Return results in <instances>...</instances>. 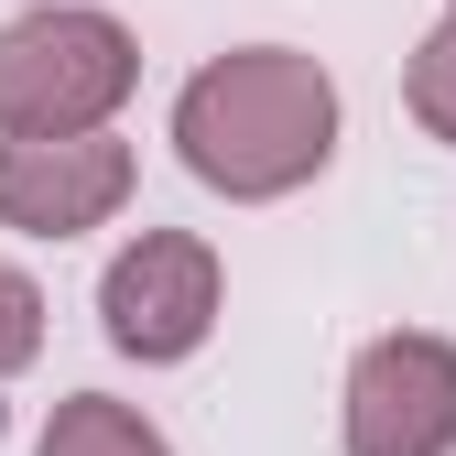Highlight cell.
<instances>
[{
    "instance_id": "1",
    "label": "cell",
    "mask_w": 456,
    "mask_h": 456,
    "mask_svg": "<svg viewBox=\"0 0 456 456\" xmlns=\"http://www.w3.org/2000/svg\"><path fill=\"white\" fill-rule=\"evenodd\" d=\"M326 131H337V98L294 54H228L185 87V163L228 196L294 185L305 163H326Z\"/></svg>"
},
{
    "instance_id": "2",
    "label": "cell",
    "mask_w": 456,
    "mask_h": 456,
    "mask_svg": "<svg viewBox=\"0 0 456 456\" xmlns=\"http://www.w3.org/2000/svg\"><path fill=\"white\" fill-rule=\"evenodd\" d=\"M120 87H131V33L98 22V12H44V22L0 33V120L12 131L98 120Z\"/></svg>"
},
{
    "instance_id": "3",
    "label": "cell",
    "mask_w": 456,
    "mask_h": 456,
    "mask_svg": "<svg viewBox=\"0 0 456 456\" xmlns=\"http://www.w3.org/2000/svg\"><path fill=\"white\" fill-rule=\"evenodd\" d=\"M98 315H109V348H131V359H185L196 337H207V315H217V261H207V240L152 228L142 250H120V261H109Z\"/></svg>"
},
{
    "instance_id": "4",
    "label": "cell",
    "mask_w": 456,
    "mask_h": 456,
    "mask_svg": "<svg viewBox=\"0 0 456 456\" xmlns=\"http://www.w3.org/2000/svg\"><path fill=\"white\" fill-rule=\"evenodd\" d=\"M456 445V348L380 337L348 380V456H445Z\"/></svg>"
},
{
    "instance_id": "5",
    "label": "cell",
    "mask_w": 456,
    "mask_h": 456,
    "mask_svg": "<svg viewBox=\"0 0 456 456\" xmlns=\"http://www.w3.org/2000/svg\"><path fill=\"white\" fill-rule=\"evenodd\" d=\"M120 185H131V152L120 142H12V152H0V217L44 228V240L109 217Z\"/></svg>"
},
{
    "instance_id": "6",
    "label": "cell",
    "mask_w": 456,
    "mask_h": 456,
    "mask_svg": "<svg viewBox=\"0 0 456 456\" xmlns=\"http://www.w3.org/2000/svg\"><path fill=\"white\" fill-rule=\"evenodd\" d=\"M44 456H163L131 413H109V403H66L54 413V435H44Z\"/></svg>"
},
{
    "instance_id": "7",
    "label": "cell",
    "mask_w": 456,
    "mask_h": 456,
    "mask_svg": "<svg viewBox=\"0 0 456 456\" xmlns=\"http://www.w3.org/2000/svg\"><path fill=\"white\" fill-rule=\"evenodd\" d=\"M33 337H44V294H33L22 272H0V370H22Z\"/></svg>"
},
{
    "instance_id": "8",
    "label": "cell",
    "mask_w": 456,
    "mask_h": 456,
    "mask_svg": "<svg viewBox=\"0 0 456 456\" xmlns=\"http://www.w3.org/2000/svg\"><path fill=\"white\" fill-rule=\"evenodd\" d=\"M445 54H456V33H445ZM435 120H445V131H456V98H445V109H435Z\"/></svg>"
}]
</instances>
